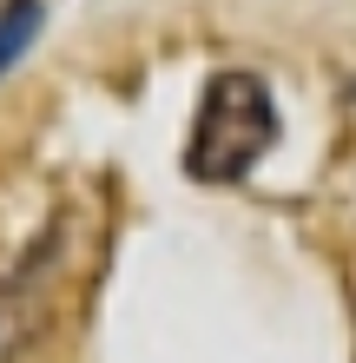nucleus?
<instances>
[{
    "mask_svg": "<svg viewBox=\"0 0 356 363\" xmlns=\"http://www.w3.org/2000/svg\"><path fill=\"white\" fill-rule=\"evenodd\" d=\"M277 139V106L258 73H218L198 99L192 139H185V172L198 185H238Z\"/></svg>",
    "mask_w": 356,
    "mask_h": 363,
    "instance_id": "nucleus-1",
    "label": "nucleus"
},
{
    "mask_svg": "<svg viewBox=\"0 0 356 363\" xmlns=\"http://www.w3.org/2000/svg\"><path fill=\"white\" fill-rule=\"evenodd\" d=\"M33 33H40V0H7L0 7V73L33 47Z\"/></svg>",
    "mask_w": 356,
    "mask_h": 363,
    "instance_id": "nucleus-2",
    "label": "nucleus"
}]
</instances>
